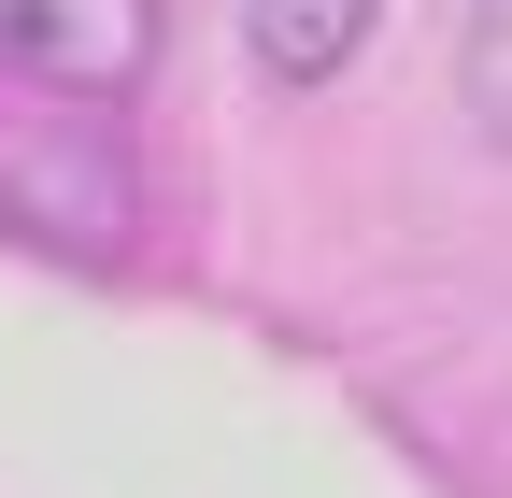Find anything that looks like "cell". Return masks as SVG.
I'll return each instance as SVG.
<instances>
[{
    "mask_svg": "<svg viewBox=\"0 0 512 498\" xmlns=\"http://www.w3.org/2000/svg\"><path fill=\"white\" fill-rule=\"evenodd\" d=\"M143 72H157V0H0V86L128 100Z\"/></svg>",
    "mask_w": 512,
    "mask_h": 498,
    "instance_id": "cell-1",
    "label": "cell"
},
{
    "mask_svg": "<svg viewBox=\"0 0 512 498\" xmlns=\"http://www.w3.org/2000/svg\"><path fill=\"white\" fill-rule=\"evenodd\" d=\"M370 29H384V0H242V57L271 86H328Z\"/></svg>",
    "mask_w": 512,
    "mask_h": 498,
    "instance_id": "cell-2",
    "label": "cell"
}]
</instances>
